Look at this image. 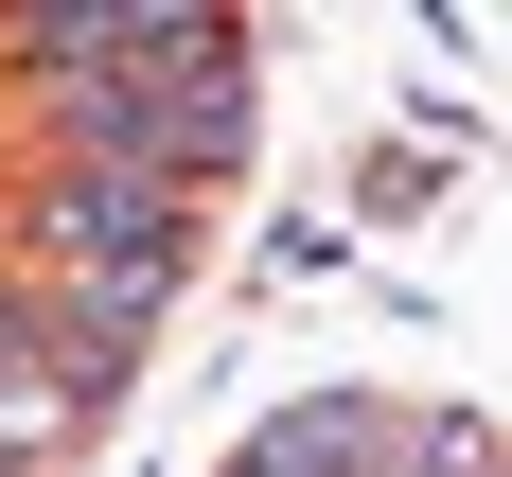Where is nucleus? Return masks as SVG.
Returning a JSON list of instances; mask_svg holds the SVG:
<instances>
[{"instance_id": "nucleus-1", "label": "nucleus", "mask_w": 512, "mask_h": 477, "mask_svg": "<svg viewBox=\"0 0 512 477\" xmlns=\"http://www.w3.org/2000/svg\"><path fill=\"white\" fill-rule=\"evenodd\" d=\"M36 248L71 265V283H177V248H195V195H177V177L53 159V177H36Z\"/></svg>"}, {"instance_id": "nucleus-2", "label": "nucleus", "mask_w": 512, "mask_h": 477, "mask_svg": "<svg viewBox=\"0 0 512 477\" xmlns=\"http://www.w3.org/2000/svg\"><path fill=\"white\" fill-rule=\"evenodd\" d=\"M177 318V283H36V354L71 407H124V371H142V336Z\"/></svg>"}, {"instance_id": "nucleus-3", "label": "nucleus", "mask_w": 512, "mask_h": 477, "mask_svg": "<svg viewBox=\"0 0 512 477\" xmlns=\"http://www.w3.org/2000/svg\"><path fill=\"white\" fill-rule=\"evenodd\" d=\"M389 442H407V407H371V389H301V407L248 424L265 477H389Z\"/></svg>"}, {"instance_id": "nucleus-4", "label": "nucleus", "mask_w": 512, "mask_h": 477, "mask_svg": "<svg viewBox=\"0 0 512 477\" xmlns=\"http://www.w3.org/2000/svg\"><path fill=\"white\" fill-rule=\"evenodd\" d=\"M71 389H53V354H0V460H53V442H71Z\"/></svg>"}, {"instance_id": "nucleus-5", "label": "nucleus", "mask_w": 512, "mask_h": 477, "mask_svg": "<svg viewBox=\"0 0 512 477\" xmlns=\"http://www.w3.org/2000/svg\"><path fill=\"white\" fill-rule=\"evenodd\" d=\"M230 477H265V460H248V442H230Z\"/></svg>"}, {"instance_id": "nucleus-6", "label": "nucleus", "mask_w": 512, "mask_h": 477, "mask_svg": "<svg viewBox=\"0 0 512 477\" xmlns=\"http://www.w3.org/2000/svg\"><path fill=\"white\" fill-rule=\"evenodd\" d=\"M477 477H512V442H495V460H477Z\"/></svg>"}, {"instance_id": "nucleus-7", "label": "nucleus", "mask_w": 512, "mask_h": 477, "mask_svg": "<svg viewBox=\"0 0 512 477\" xmlns=\"http://www.w3.org/2000/svg\"><path fill=\"white\" fill-rule=\"evenodd\" d=\"M0 477H18V460H0Z\"/></svg>"}]
</instances>
